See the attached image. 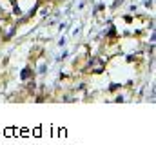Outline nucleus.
Segmentation results:
<instances>
[]
</instances>
